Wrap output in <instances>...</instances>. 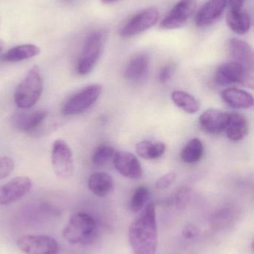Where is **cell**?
Returning a JSON list of instances; mask_svg holds the SVG:
<instances>
[{
	"instance_id": "603a6c76",
	"label": "cell",
	"mask_w": 254,
	"mask_h": 254,
	"mask_svg": "<svg viewBox=\"0 0 254 254\" xmlns=\"http://www.w3.org/2000/svg\"><path fill=\"white\" fill-rule=\"evenodd\" d=\"M171 100L179 108L189 114L199 111V102L190 94L184 91H174L171 94Z\"/></svg>"
},
{
	"instance_id": "277c9868",
	"label": "cell",
	"mask_w": 254,
	"mask_h": 254,
	"mask_svg": "<svg viewBox=\"0 0 254 254\" xmlns=\"http://www.w3.org/2000/svg\"><path fill=\"white\" fill-rule=\"evenodd\" d=\"M104 43L105 34L103 31H93L86 37L76 66L80 75H86L95 68L102 54Z\"/></svg>"
},
{
	"instance_id": "3957f363",
	"label": "cell",
	"mask_w": 254,
	"mask_h": 254,
	"mask_svg": "<svg viewBox=\"0 0 254 254\" xmlns=\"http://www.w3.org/2000/svg\"><path fill=\"white\" fill-rule=\"evenodd\" d=\"M97 225L95 219L85 213L72 215L64 230V237L73 244H87L96 237Z\"/></svg>"
},
{
	"instance_id": "7c38bea8",
	"label": "cell",
	"mask_w": 254,
	"mask_h": 254,
	"mask_svg": "<svg viewBox=\"0 0 254 254\" xmlns=\"http://www.w3.org/2000/svg\"><path fill=\"white\" fill-rule=\"evenodd\" d=\"M113 161L115 168L122 176L130 179H139L143 176L140 161L131 152H116Z\"/></svg>"
},
{
	"instance_id": "f546056e",
	"label": "cell",
	"mask_w": 254,
	"mask_h": 254,
	"mask_svg": "<svg viewBox=\"0 0 254 254\" xmlns=\"http://www.w3.org/2000/svg\"><path fill=\"white\" fill-rule=\"evenodd\" d=\"M176 177H177V174L174 172H169V173L164 175L157 180L156 184H155L156 188L160 190L168 188L174 182Z\"/></svg>"
},
{
	"instance_id": "5b68a950",
	"label": "cell",
	"mask_w": 254,
	"mask_h": 254,
	"mask_svg": "<svg viewBox=\"0 0 254 254\" xmlns=\"http://www.w3.org/2000/svg\"><path fill=\"white\" fill-rule=\"evenodd\" d=\"M101 92V85L92 84L86 86L66 101L62 109L63 114L72 116L85 113L98 101Z\"/></svg>"
},
{
	"instance_id": "9c48e42d",
	"label": "cell",
	"mask_w": 254,
	"mask_h": 254,
	"mask_svg": "<svg viewBox=\"0 0 254 254\" xmlns=\"http://www.w3.org/2000/svg\"><path fill=\"white\" fill-rule=\"evenodd\" d=\"M16 246L26 254H57L58 242L45 235H23L16 240Z\"/></svg>"
},
{
	"instance_id": "52a82bcc",
	"label": "cell",
	"mask_w": 254,
	"mask_h": 254,
	"mask_svg": "<svg viewBox=\"0 0 254 254\" xmlns=\"http://www.w3.org/2000/svg\"><path fill=\"white\" fill-rule=\"evenodd\" d=\"M215 80L221 86L240 83L248 87L254 86V74L249 73L238 63L228 62L222 64L216 70Z\"/></svg>"
},
{
	"instance_id": "ba28073f",
	"label": "cell",
	"mask_w": 254,
	"mask_h": 254,
	"mask_svg": "<svg viewBox=\"0 0 254 254\" xmlns=\"http://www.w3.org/2000/svg\"><path fill=\"white\" fill-rule=\"evenodd\" d=\"M160 13L156 7L144 9L134 15L121 28L120 36L129 38L153 27L159 19Z\"/></svg>"
},
{
	"instance_id": "4316f807",
	"label": "cell",
	"mask_w": 254,
	"mask_h": 254,
	"mask_svg": "<svg viewBox=\"0 0 254 254\" xmlns=\"http://www.w3.org/2000/svg\"><path fill=\"white\" fill-rule=\"evenodd\" d=\"M116 151L111 146H101L92 154V162L96 166H103L113 160Z\"/></svg>"
},
{
	"instance_id": "5bb4252c",
	"label": "cell",
	"mask_w": 254,
	"mask_h": 254,
	"mask_svg": "<svg viewBox=\"0 0 254 254\" xmlns=\"http://www.w3.org/2000/svg\"><path fill=\"white\" fill-rule=\"evenodd\" d=\"M228 49L234 62L238 63L254 74V55L252 46L240 39L232 38L228 43Z\"/></svg>"
},
{
	"instance_id": "484cf974",
	"label": "cell",
	"mask_w": 254,
	"mask_h": 254,
	"mask_svg": "<svg viewBox=\"0 0 254 254\" xmlns=\"http://www.w3.org/2000/svg\"><path fill=\"white\" fill-rule=\"evenodd\" d=\"M149 188L146 186H140L134 191L131 201V209L134 213L141 211L149 198Z\"/></svg>"
},
{
	"instance_id": "44dd1931",
	"label": "cell",
	"mask_w": 254,
	"mask_h": 254,
	"mask_svg": "<svg viewBox=\"0 0 254 254\" xmlns=\"http://www.w3.org/2000/svg\"><path fill=\"white\" fill-rule=\"evenodd\" d=\"M40 53V49L36 45H20L9 49L1 55L0 60L4 62H19L34 58Z\"/></svg>"
},
{
	"instance_id": "cb8c5ba5",
	"label": "cell",
	"mask_w": 254,
	"mask_h": 254,
	"mask_svg": "<svg viewBox=\"0 0 254 254\" xmlns=\"http://www.w3.org/2000/svg\"><path fill=\"white\" fill-rule=\"evenodd\" d=\"M136 150L139 156L144 159H157L164 155L166 151V145L161 142L152 143L149 140H143L137 143Z\"/></svg>"
},
{
	"instance_id": "83f0119b",
	"label": "cell",
	"mask_w": 254,
	"mask_h": 254,
	"mask_svg": "<svg viewBox=\"0 0 254 254\" xmlns=\"http://www.w3.org/2000/svg\"><path fill=\"white\" fill-rule=\"evenodd\" d=\"M191 199V190L187 187H183L176 192L174 197V204L179 210H184Z\"/></svg>"
},
{
	"instance_id": "4dcf8cb0",
	"label": "cell",
	"mask_w": 254,
	"mask_h": 254,
	"mask_svg": "<svg viewBox=\"0 0 254 254\" xmlns=\"http://www.w3.org/2000/svg\"><path fill=\"white\" fill-rule=\"evenodd\" d=\"M174 70H175V65L174 64H167L164 65L160 71L159 76H158L160 81L161 83H166L169 80L174 74Z\"/></svg>"
},
{
	"instance_id": "d590c367",
	"label": "cell",
	"mask_w": 254,
	"mask_h": 254,
	"mask_svg": "<svg viewBox=\"0 0 254 254\" xmlns=\"http://www.w3.org/2000/svg\"><path fill=\"white\" fill-rule=\"evenodd\" d=\"M0 23H1V19H0Z\"/></svg>"
},
{
	"instance_id": "ffe728a7",
	"label": "cell",
	"mask_w": 254,
	"mask_h": 254,
	"mask_svg": "<svg viewBox=\"0 0 254 254\" xmlns=\"http://www.w3.org/2000/svg\"><path fill=\"white\" fill-rule=\"evenodd\" d=\"M114 187L113 178L108 173L97 172L91 175L88 180V188L97 196L104 197L113 190Z\"/></svg>"
},
{
	"instance_id": "d6a6232c",
	"label": "cell",
	"mask_w": 254,
	"mask_h": 254,
	"mask_svg": "<svg viewBox=\"0 0 254 254\" xmlns=\"http://www.w3.org/2000/svg\"><path fill=\"white\" fill-rule=\"evenodd\" d=\"M229 2L230 10H243V5L246 0H227Z\"/></svg>"
},
{
	"instance_id": "9a60e30c",
	"label": "cell",
	"mask_w": 254,
	"mask_h": 254,
	"mask_svg": "<svg viewBox=\"0 0 254 254\" xmlns=\"http://www.w3.org/2000/svg\"><path fill=\"white\" fill-rule=\"evenodd\" d=\"M229 122V113L217 110H208L199 118L201 128L208 134H218L225 131Z\"/></svg>"
},
{
	"instance_id": "ac0fdd59",
	"label": "cell",
	"mask_w": 254,
	"mask_h": 254,
	"mask_svg": "<svg viewBox=\"0 0 254 254\" xmlns=\"http://www.w3.org/2000/svg\"><path fill=\"white\" fill-rule=\"evenodd\" d=\"M229 140L240 141L249 131V122L247 118L237 113H229V122L225 129Z\"/></svg>"
},
{
	"instance_id": "836d02e7",
	"label": "cell",
	"mask_w": 254,
	"mask_h": 254,
	"mask_svg": "<svg viewBox=\"0 0 254 254\" xmlns=\"http://www.w3.org/2000/svg\"><path fill=\"white\" fill-rule=\"evenodd\" d=\"M100 1L104 3V4H110V3L115 2L117 0H100Z\"/></svg>"
},
{
	"instance_id": "2e32d148",
	"label": "cell",
	"mask_w": 254,
	"mask_h": 254,
	"mask_svg": "<svg viewBox=\"0 0 254 254\" xmlns=\"http://www.w3.org/2000/svg\"><path fill=\"white\" fill-rule=\"evenodd\" d=\"M222 98L229 107L236 110L252 108L254 98L252 94L237 88H228L222 92Z\"/></svg>"
},
{
	"instance_id": "8992f818",
	"label": "cell",
	"mask_w": 254,
	"mask_h": 254,
	"mask_svg": "<svg viewBox=\"0 0 254 254\" xmlns=\"http://www.w3.org/2000/svg\"><path fill=\"white\" fill-rule=\"evenodd\" d=\"M52 166L54 173L61 179L72 177L74 173V161L70 146L62 139L54 141L52 147Z\"/></svg>"
},
{
	"instance_id": "d4e9b609",
	"label": "cell",
	"mask_w": 254,
	"mask_h": 254,
	"mask_svg": "<svg viewBox=\"0 0 254 254\" xmlns=\"http://www.w3.org/2000/svg\"><path fill=\"white\" fill-rule=\"evenodd\" d=\"M204 154V145L198 138L189 140L180 152V158L186 164H195L202 158Z\"/></svg>"
},
{
	"instance_id": "7402d4cb",
	"label": "cell",
	"mask_w": 254,
	"mask_h": 254,
	"mask_svg": "<svg viewBox=\"0 0 254 254\" xmlns=\"http://www.w3.org/2000/svg\"><path fill=\"white\" fill-rule=\"evenodd\" d=\"M226 21L230 29L238 34H245L249 32L252 25L250 16L243 10L229 9Z\"/></svg>"
},
{
	"instance_id": "4fadbf2b",
	"label": "cell",
	"mask_w": 254,
	"mask_h": 254,
	"mask_svg": "<svg viewBox=\"0 0 254 254\" xmlns=\"http://www.w3.org/2000/svg\"><path fill=\"white\" fill-rule=\"evenodd\" d=\"M227 4V0H207L195 16L197 26L204 28L214 23L223 14Z\"/></svg>"
},
{
	"instance_id": "1f68e13d",
	"label": "cell",
	"mask_w": 254,
	"mask_h": 254,
	"mask_svg": "<svg viewBox=\"0 0 254 254\" xmlns=\"http://www.w3.org/2000/svg\"><path fill=\"white\" fill-rule=\"evenodd\" d=\"M182 234L187 240H193L199 235V229L193 225H188L183 228Z\"/></svg>"
},
{
	"instance_id": "6da1fadb",
	"label": "cell",
	"mask_w": 254,
	"mask_h": 254,
	"mask_svg": "<svg viewBox=\"0 0 254 254\" xmlns=\"http://www.w3.org/2000/svg\"><path fill=\"white\" fill-rule=\"evenodd\" d=\"M128 239L134 254H156L158 226L156 207L154 203L145 206L131 222Z\"/></svg>"
},
{
	"instance_id": "e0dca14e",
	"label": "cell",
	"mask_w": 254,
	"mask_h": 254,
	"mask_svg": "<svg viewBox=\"0 0 254 254\" xmlns=\"http://www.w3.org/2000/svg\"><path fill=\"white\" fill-rule=\"evenodd\" d=\"M48 111L40 110L31 113H22L18 115L14 121L16 128L22 131L31 132L35 131L48 117Z\"/></svg>"
},
{
	"instance_id": "f1b7e54d",
	"label": "cell",
	"mask_w": 254,
	"mask_h": 254,
	"mask_svg": "<svg viewBox=\"0 0 254 254\" xmlns=\"http://www.w3.org/2000/svg\"><path fill=\"white\" fill-rule=\"evenodd\" d=\"M13 169H14V163L10 157H0V180L10 176Z\"/></svg>"
},
{
	"instance_id": "7a4b0ae2",
	"label": "cell",
	"mask_w": 254,
	"mask_h": 254,
	"mask_svg": "<svg viewBox=\"0 0 254 254\" xmlns=\"http://www.w3.org/2000/svg\"><path fill=\"white\" fill-rule=\"evenodd\" d=\"M43 83L38 67L34 66L27 72L15 91L14 101L18 108H31L37 104L43 92Z\"/></svg>"
},
{
	"instance_id": "e575fe53",
	"label": "cell",
	"mask_w": 254,
	"mask_h": 254,
	"mask_svg": "<svg viewBox=\"0 0 254 254\" xmlns=\"http://www.w3.org/2000/svg\"><path fill=\"white\" fill-rule=\"evenodd\" d=\"M4 43L3 40H0V53H1V51L4 49Z\"/></svg>"
},
{
	"instance_id": "d6986e66",
	"label": "cell",
	"mask_w": 254,
	"mask_h": 254,
	"mask_svg": "<svg viewBox=\"0 0 254 254\" xmlns=\"http://www.w3.org/2000/svg\"><path fill=\"white\" fill-rule=\"evenodd\" d=\"M150 61L149 57L140 54L133 58L128 63L125 71V77L130 81H139L146 77L149 71Z\"/></svg>"
},
{
	"instance_id": "8fae6325",
	"label": "cell",
	"mask_w": 254,
	"mask_h": 254,
	"mask_svg": "<svg viewBox=\"0 0 254 254\" xmlns=\"http://www.w3.org/2000/svg\"><path fill=\"white\" fill-rule=\"evenodd\" d=\"M32 182L26 176H19L0 187V205H7L20 199L29 192Z\"/></svg>"
},
{
	"instance_id": "30bf717a",
	"label": "cell",
	"mask_w": 254,
	"mask_h": 254,
	"mask_svg": "<svg viewBox=\"0 0 254 254\" xmlns=\"http://www.w3.org/2000/svg\"><path fill=\"white\" fill-rule=\"evenodd\" d=\"M195 0H180L161 21L162 29L172 30L184 25L195 10Z\"/></svg>"
}]
</instances>
